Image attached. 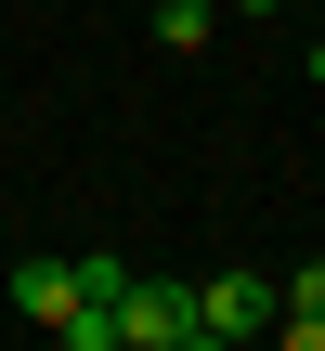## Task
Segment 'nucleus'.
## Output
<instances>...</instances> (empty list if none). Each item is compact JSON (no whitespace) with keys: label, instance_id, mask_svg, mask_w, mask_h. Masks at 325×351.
I'll return each mask as SVG.
<instances>
[{"label":"nucleus","instance_id":"obj_1","mask_svg":"<svg viewBox=\"0 0 325 351\" xmlns=\"http://www.w3.org/2000/svg\"><path fill=\"white\" fill-rule=\"evenodd\" d=\"M234 339H274V274H208L195 287V351H234Z\"/></svg>","mask_w":325,"mask_h":351},{"label":"nucleus","instance_id":"obj_2","mask_svg":"<svg viewBox=\"0 0 325 351\" xmlns=\"http://www.w3.org/2000/svg\"><path fill=\"white\" fill-rule=\"evenodd\" d=\"M117 351H195V287H143V274H130V300H117Z\"/></svg>","mask_w":325,"mask_h":351},{"label":"nucleus","instance_id":"obj_3","mask_svg":"<svg viewBox=\"0 0 325 351\" xmlns=\"http://www.w3.org/2000/svg\"><path fill=\"white\" fill-rule=\"evenodd\" d=\"M13 313H26V326L78 313V261H52V247H39V261H13Z\"/></svg>","mask_w":325,"mask_h":351},{"label":"nucleus","instance_id":"obj_4","mask_svg":"<svg viewBox=\"0 0 325 351\" xmlns=\"http://www.w3.org/2000/svg\"><path fill=\"white\" fill-rule=\"evenodd\" d=\"M274 339H300V351H325V261H313V274H287V287H274Z\"/></svg>","mask_w":325,"mask_h":351},{"label":"nucleus","instance_id":"obj_5","mask_svg":"<svg viewBox=\"0 0 325 351\" xmlns=\"http://www.w3.org/2000/svg\"><path fill=\"white\" fill-rule=\"evenodd\" d=\"M208 26H221V0H156V52H208Z\"/></svg>","mask_w":325,"mask_h":351},{"label":"nucleus","instance_id":"obj_6","mask_svg":"<svg viewBox=\"0 0 325 351\" xmlns=\"http://www.w3.org/2000/svg\"><path fill=\"white\" fill-rule=\"evenodd\" d=\"M52 339H65V351H117V300H78V313H52Z\"/></svg>","mask_w":325,"mask_h":351},{"label":"nucleus","instance_id":"obj_7","mask_svg":"<svg viewBox=\"0 0 325 351\" xmlns=\"http://www.w3.org/2000/svg\"><path fill=\"white\" fill-rule=\"evenodd\" d=\"M78 300H130V261L117 247H78Z\"/></svg>","mask_w":325,"mask_h":351},{"label":"nucleus","instance_id":"obj_8","mask_svg":"<svg viewBox=\"0 0 325 351\" xmlns=\"http://www.w3.org/2000/svg\"><path fill=\"white\" fill-rule=\"evenodd\" d=\"M221 13H287V0H221Z\"/></svg>","mask_w":325,"mask_h":351},{"label":"nucleus","instance_id":"obj_9","mask_svg":"<svg viewBox=\"0 0 325 351\" xmlns=\"http://www.w3.org/2000/svg\"><path fill=\"white\" fill-rule=\"evenodd\" d=\"M313 91H325V39H313Z\"/></svg>","mask_w":325,"mask_h":351}]
</instances>
